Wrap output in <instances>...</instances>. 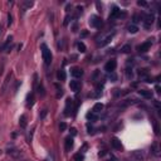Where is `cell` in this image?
Wrapping results in <instances>:
<instances>
[{"mask_svg":"<svg viewBox=\"0 0 161 161\" xmlns=\"http://www.w3.org/2000/svg\"><path fill=\"white\" fill-rule=\"evenodd\" d=\"M34 101H35V99H34V93H29L28 97H27V107H28V108L33 107Z\"/></svg>","mask_w":161,"mask_h":161,"instance_id":"14","label":"cell"},{"mask_svg":"<svg viewBox=\"0 0 161 161\" xmlns=\"http://www.w3.org/2000/svg\"><path fill=\"white\" fill-rule=\"evenodd\" d=\"M77 47H78V50L81 52V53H84L86 52V45H84V43H82V42H79L78 44H77Z\"/></svg>","mask_w":161,"mask_h":161,"instance_id":"22","label":"cell"},{"mask_svg":"<svg viewBox=\"0 0 161 161\" xmlns=\"http://www.w3.org/2000/svg\"><path fill=\"white\" fill-rule=\"evenodd\" d=\"M86 35H87V32H86V30H84V32L82 33V37H86Z\"/></svg>","mask_w":161,"mask_h":161,"instance_id":"39","label":"cell"},{"mask_svg":"<svg viewBox=\"0 0 161 161\" xmlns=\"http://www.w3.org/2000/svg\"><path fill=\"white\" fill-rule=\"evenodd\" d=\"M40 48H42V56H43V61H44V63L47 65H49L52 63V52H50V49L45 45V44H42L40 45Z\"/></svg>","mask_w":161,"mask_h":161,"instance_id":"1","label":"cell"},{"mask_svg":"<svg viewBox=\"0 0 161 161\" xmlns=\"http://www.w3.org/2000/svg\"><path fill=\"white\" fill-rule=\"evenodd\" d=\"M138 95L141 97H144V98H151L152 97V92L151 91H149V90H140L138 91Z\"/></svg>","mask_w":161,"mask_h":161,"instance_id":"11","label":"cell"},{"mask_svg":"<svg viewBox=\"0 0 161 161\" xmlns=\"http://www.w3.org/2000/svg\"><path fill=\"white\" fill-rule=\"evenodd\" d=\"M10 78H11V73H10V74H8V77L5 78L4 86H3V88H1V95H4V93H5V91H6V88H8V84H9V81H10Z\"/></svg>","mask_w":161,"mask_h":161,"instance_id":"16","label":"cell"},{"mask_svg":"<svg viewBox=\"0 0 161 161\" xmlns=\"http://www.w3.org/2000/svg\"><path fill=\"white\" fill-rule=\"evenodd\" d=\"M0 33H1V25H0Z\"/></svg>","mask_w":161,"mask_h":161,"instance_id":"41","label":"cell"},{"mask_svg":"<svg viewBox=\"0 0 161 161\" xmlns=\"http://www.w3.org/2000/svg\"><path fill=\"white\" fill-rule=\"evenodd\" d=\"M144 22H145V23H144V24H145V28H146V29H149V28L151 27V24L154 23V15H152V14L146 15V18H145V20H144Z\"/></svg>","mask_w":161,"mask_h":161,"instance_id":"9","label":"cell"},{"mask_svg":"<svg viewBox=\"0 0 161 161\" xmlns=\"http://www.w3.org/2000/svg\"><path fill=\"white\" fill-rule=\"evenodd\" d=\"M97 8H98V11H101V5H99V3H96Z\"/></svg>","mask_w":161,"mask_h":161,"instance_id":"36","label":"cell"},{"mask_svg":"<svg viewBox=\"0 0 161 161\" xmlns=\"http://www.w3.org/2000/svg\"><path fill=\"white\" fill-rule=\"evenodd\" d=\"M70 73H72V76L76 77V78H79V77L83 76V70H82L81 68H78V67H73V68L70 69Z\"/></svg>","mask_w":161,"mask_h":161,"instance_id":"7","label":"cell"},{"mask_svg":"<svg viewBox=\"0 0 161 161\" xmlns=\"http://www.w3.org/2000/svg\"><path fill=\"white\" fill-rule=\"evenodd\" d=\"M88 23H90V25H91L92 28H98V27L102 25V19H101L99 16H97V15H91Z\"/></svg>","mask_w":161,"mask_h":161,"instance_id":"2","label":"cell"},{"mask_svg":"<svg viewBox=\"0 0 161 161\" xmlns=\"http://www.w3.org/2000/svg\"><path fill=\"white\" fill-rule=\"evenodd\" d=\"M137 4H138L140 6H147V3H146V1H144V0H138V1H137Z\"/></svg>","mask_w":161,"mask_h":161,"instance_id":"29","label":"cell"},{"mask_svg":"<svg viewBox=\"0 0 161 161\" xmlns=\"http://www.w3.org/2000/svg\"><path fill=\"white\" fill-rule=\"evenodd\" d=\"M111 145H112V147L116 149V150H122V144H121V141H120L117 137H113V138L111 140Z\"/></svg>","mask_w":161,"mask_h":161,"instance_id":"8","label":"cell"},{"mask_svg":"<svg viewBox=\"0 0 161 161\" xmlns=\"http://www.w3.org/2000/svg\"><path fill=\"white\" fill-rule=\"evenodd\" d=\"M127 30H129L130 33H132V34H135V33L138 32V28H137V25H135V24H131V25H129Z\"/></svg>","mask_w":161,"mask_h":161,"instance_id":"20","label":"cell"},{"mask_svg":"<svg viewBox=\"0 0 161 161\" xmlns=\"http://www.w3.org/2000/svg\"><path fill=\"white\" fill-rule=\"evenodd\" d=\"M152 45V42L151 40H146L145 43H142L141 45H138V52L140 53H146Z\"/></svg>","mask_w":161,"mask_h":161,"instance_id":"5","label":"cell"},{"mask_svg":"<svg viewBox=\"0 0 161 161\" xmlns=\"http://www.w3.org/2000/svg\"><path fill=\"white\" fill-rule=\"evenodd\" d=\"M108 79H111V82H115V81H117V76L115 74V72H111V73L108 74Z\"/></svg>","mask_w":161,"mask_h":161,"instance_id":"24","label":"cell"},{"mask_svg":"<svg viewBox=\"0 0 161 161\" xmlns=\"http://www.w3.org/2000/svg\"><path fill=\"white\" fill-rule=\"evenodd\" d=\"M37 92H38V95H39L40 97H43L44 95H45V91H44V87H43V84H42V83L37 87Z\"/></svg>","mask_w":161,"mask_h":161,"instance_id":"19","label":"cell"},{"mask_svg":"<svg viewBox=\"0 0 161 161\" xmlns=\"http://www.w3.org/2000/svg\"><path fill=\"white\" fill-rule=\"evenodd\" d=\"M72 104H73L72 99H70V98H68V99H67V102H65V110H64V115H65V116H68V115H69V108L72 110Z\"/></svg>","mask_w":161,"mask_h":161,"instance_id":"15","label":"cell"},{"mask_svg":"<svg viewBox=\"0 0 161 161\" xmlns=\"http://www.w3.org/2000/svg\"><path fill=\"white\" fill-rule=\"evenodd\" d=\"M120 16H121V10H120L117 6H115L113 10H112L111 14H110V19H116V18H120Z\"/></svg>","mask_w":161,"mask_h":161,"instance_id":"10","label":"cell"},{"mask_svg":"<svg viewBox=\"0 0 161 161\" xmlns=\"http://www.w3.org/2000/svg\"><path fill=\"white\" fill-rule=\"evenodd\" d=\"M116 67H117V62H116L115 59H111V61H108V62L106 63L104 70L108 72V73H111V72H113V70L116 69Z\"/></svg>","mask_w":161,"mask_h":161,"instance_id":"3","label":"cell"},{"mask_svg":"<svg viewBox=\"0 0 161 161\" xmlns=\"http://www.w3.org/2000/svg\"><path fill=\"white\" fill-rule=\"evenodd\" d=\"M103 110V104L102 103H96L95 106H93V113H98V112H101Z\"/></svg>","mask_w":161,"mask_h":161,"instance_id":"18","label":"cell"},{"mask_svg":"<svg viewBox=\"0 0 161 161\" xmlns=\"http://www.w3.org/2000/svg\"><path fill=\"white\" fill-rule=\"evenodd\" d=\"M23 5H24V8H25V9H28V8L33 6V1H29V0H27V1H24V3H23Z\"/></svg>","mask_w":161,"mask_h":161,"instance_id":"27","label":"cell"},{"mask_svg":"<svg viewBox=\"0 0 161 161\" xmlns=\"http://www.w3.org/2000/svg\"><path fill=\"white\" fill-rule=\"evenodd\" d=\"M121 52H122V53H130V52H131V45H130V44H125V45L121 48Z\"/></svg>","mask_w":161,"mask_h":161,"instance_id":"23","label":"cell"},{"mask_svg":"<svg viewBox=\"0 0 161 161\" xmlns=\"http://www.w3.org/2000/svg\"><path fill=\"white\" fill-rule=\"evenodd\" d=\"M108 161H115V157H112V159H110Z\"/></svg>","mask_w":161,"mask_h":161,"instance_id":"40","label":"cell"},{"mask_svg":"<svg viewBox=\"0 0 161 161\" xmlns=\"http://www.w3.org/2000/svg\"><path fill=\"white\" fill-rule=\"evenodd\" d=\"M19 125L22 129H25L27 127V116L25 115H22L20 118H19Z\"/></svg>","mask_w":161,"mask_h":161,"instance_id":"17","label":"cell"},{"mask_svg":"<svg viewBox=\"0 0 161 161\" xmlns=\"http://www.w3.org/2000/svg\"><path fill=\"white\" fill-rule=\"evenodd\" d=\"M47 113H48V110H43V112H42V115H40V118H44V117L47 116Z\"/></svg>","mask_w":161,"mask_h":161,"instance_id":"31","label":"cell"},{"mask_svg":"<svg viewBox=\"0 0 161 161\" xmlns=\"http://www.w3.org/2000/svg\"><path fill=\"white\" fill-rule=\"evenodd\" d=\"M87 118H88V120H92V121H97V120H98V117H97L95 113H88V115H87Z\"/></svg>","mask_w":161,"mask_h":161,"instance_id":"26","label":"cell"},{"mask_svg":"<svg viewBox=\"0 0 161 161\" xmlns=\"http://www.w3.org/2000/svg\"><path fill=\"white\" fill-rule=\"evenodd\" d=\"M3 68H4V65L1 64V65H0V74H1V73H3Z\"/></svg>","mask_w":161,"mask_h":161,"instance_id":"37","label":"cell"},{"mask_svg":"<svg viewBox=\"0 0 161 161\" xmlns=\"http://www.w3.org/2000/svg\"><path fill=\"white\" fill-rule=\"evenodd\" d=\"M8 154H9V155H11V156H13V157H15V159H19L20 156H23V154H22L19 150H16V149L9 150V151H8Z\"/></svg>","mask_w":161,"mask_h":161,"instance_id":"13","label":"cell"},{"mask_svg":"<svg viewBox=\"0 0 161 161\" xmlns=\"http://www.w3.org/2000/svg\"><path fill=\"white\" fill-rule=\"evenodd\" d=\"M104 154H106V151H102V152H99V156H103Z\"/></svg>","mask_w":161,"mask_h":161,"instance_id":"38","label":"cell"},{"mask_svg":"<svg viewBox=\"0 0 161 161\" xmlns=\"http://www.w3.org/2000/svg\"><path fill=\"white\" fill-rule=\"evenodd\" d=\"M113 35H115V32L110 33V34H107L101 42H98V47H104V45H107L111 40H112V38H113Z\"/></svg>","mask_w":161,"mask_h":161,"instance_id":"4","label":"cell"},{"mask_svg":"<svg viewBox=\"0 0 161 161\" xmlns=\"http://www.w3.org/2000/svg\"><path fill=\"white\" fill-rule=\"evenodd\" d=\"M159 132H160V130H159V125H157V123H155V133H156V135H159Z\"/></svg>","mask_w":161,"mask_h":161,"instance_id":"32","label":"cell"},{"mask_svg":"<svg viewBox=\"0 0 161 161\" xmlns=\"http://www.w3.org/2000/svg\"><path fill=\"white\" fill-rule=\"evenodd\" d=\"M65 129H67V123L65 122H61L59 123V130L61 131H65Z\"/></svg>","mask_w":161,"mask_h":161,"instance_id":"28","label":"cell"},{"mask_svg":"<svg viewBox=\"0 0 161 161\" xmlns=\"http://www.w3.org/2000/svg\"><path fill=\"white\" fill-rule=\"evenodd\" d=\"M126 74H127V77H132V70L127 69V70H126Z\"/></svg>","mask_w":161,"mask_h":161,"instance_id":"35","label":"cell"},{"mask_svg":"<svg viewBox=\"0 0 161 161\" xmlns=\"http://www.w3.org/2000/svg\"><path fill=\"white\" fill-rule=\"evenodd\" d=\"M45 161H49V160H48V159H47V160H45Z\"/></svg>","mask_w":161,"mask_h":161,"instance_id":"42","label":"cell"},{"mask_svg":"<svg viewBox=\"0 0 161 161\" xmlns=\"http://www.w3.org/2000/svg\"><path fill=\"white\" fill-rule=\"evenodd\" d=\"M84 160V156L82 154H76L74 155V161H83Z\"/></svg>","mask_w":161,"mask_h":161,"instance_id":"25","label":"cell"},{"mask_svg":"<svg viewBox=\"0 0 161 161\" xmlns=\"http://www.w3.org/2000/svg\"><path fill=\"white\" fill-rule=\"evenodd\" d=\"M70 133H72V136H76V135H77V130H76V129H70Z\"/></svg>","mask_w":161,"mask_h":161,"instance_id":"33","label":"cell"},{"mask_svg":"<svg viewBox=\"0 0 161 161\" xmlns=\"http://www.w3.org/2000/svg\"><path fill=\"white\" fill-rule=\"evenodd\" d=\"M69 88H70V91H73V92H78V91L81 90V83H79V81H76V79L70 81Z\"/></svg>","mask_w":161,"mask_h":161,"instance_id":"6","label":"cell"},{"mask_svg":"<svg viewBox=\"0 0 161 161\" xmlns=\"http://www.w3.org/2000/svg\"><path fill=\"white\" fill-rule=\"evenodd\" d=\"M68 23H69V15H67V16H65V19H64V23H63V24H64V25H67Z\"/></svg>","mask_w":161,"mask_h":161,"instance_id":"34","label":"cell"},{"mask_svg":"<svg viewBox=\"0 0 161 161\" xmlns=\"http://www.w3.org/2000/svg\"><path fill=\"white\" fill-rule=\"evenodd\" d=\"M11 23H13V16L11 14H8V25H11Z\"/></svg>","mask_w":161,"mask_h":161,"instance_id":"30","label":"cell"},{"mask_svg":"<svg viewBox=\"0 0 161 161\" xmlns=\"http://www.w3.org/2000/svg\"><path fill=\"white\" fill-rule=\"evenodd\" d=\"M57 77H58V79H59V81H64V79H65V72L63 70V69L58 70V74H57Z\"/></svg>","mask_w":161,"mask_h":161,"instance_id":"21","label":"cell"},{"mask_svg":"<svg viewBox=\"0 0 161 161\" xmlns=\"http://www.w3.org/2000/svg\"><path fill=\"white\" fill-rule=\"evenodd\" d=\"M64 147H65V151H70V150H72V147H73V138H72L70 136L65 138Z\"/></svg>","mask_w":161,"mask_h":161,"instance_id":"12","label":"cell"}]
</instances>
